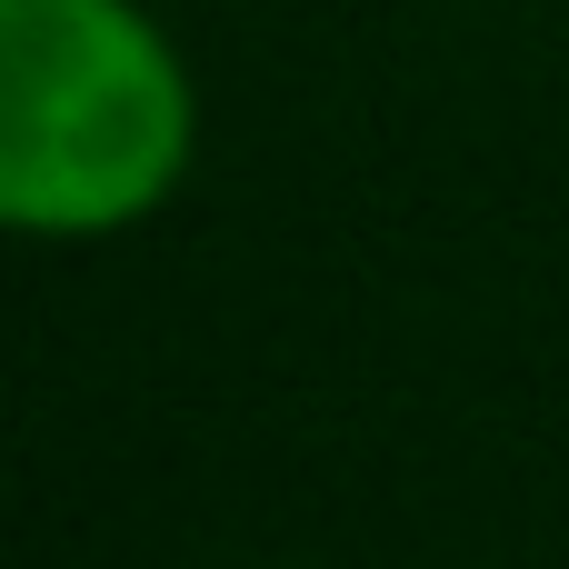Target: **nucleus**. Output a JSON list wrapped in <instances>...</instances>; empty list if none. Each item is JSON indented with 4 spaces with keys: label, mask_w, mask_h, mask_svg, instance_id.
<instances>
[{
    "label": "nucleus",
    "mask_w": 569,
    "mask_h": 569,
    "mask_svg": "<svg viewBox=\"0 0 569 569\" xmlns=\"http://www.w3.org/2000/svg\"><path fill=\"white\" fill-rule=\"evenodd\" d=\"M200 140L190 70L140 0H0V220L100 240L150 220Z\"/></svg>",
    "instance_id": "obj_1"
}]
</instances>
